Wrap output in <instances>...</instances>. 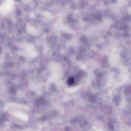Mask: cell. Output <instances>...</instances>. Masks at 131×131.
<instances>
[{
    "mask_svg": "<svg viewBox=\"0 0 131 131\" xmlns=\"http://www.w3.org/2000/svg\"><path fill=\"white\" fill-rule=\"evenodd\" d=\"M13 115L16 118L25 121H27L28 120V115L22 111H14L13 112Z\"/></svg>",
    "mask_w": 131,
    "mask_h": 131,
    "instance_id": "1",
    "label": "cell"
},
{
    "mask_svg": "<svg viewBox=\"0 0 131 131\" xmlns=\"http://www.w3.org/2000/svg\"><path fill=\"white\" fill-rule=\"evenodd\" d=\"M74 79L73 77H70L67 81V83L69 85H71L74 83Z\"/></svg>",
    "mask_w": 131,
    "mask_h": 131,
    "instance_id": "2",
    "label": "cell"
}]
</instances>
